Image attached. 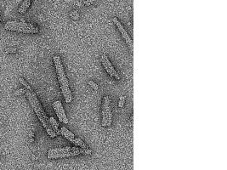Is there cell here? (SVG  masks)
<instances>
[{
    "label": "cell",
    "instance_id": "cell-1",
    "mask_svg": "<svg viewBox=\"0 0 227 170\" xmlns=\"http://www.w3.org/2000/svg\"><path fill=\"white\" fill-rule=\"evenodd\" d=\"M26 98L28 99L33 111L35 112L36 115L38 116L39 121L41 122L42 125L44 126V128L46 129V132L48 133V134L51 137V138H55L56 137V134L55 133V131L53 130L50 123V120H49V117L47 116V115L45 113L43 106H41L36 94L34 93V91L30 89H26Z\"/></svg>",
    "mask_w": 227,
    "mask_h": 170
},
{
    "label": "cell",
    "instance_id": "cell-2",
    "mask_svg": "<svg viewBox=\"0 0 227 170\" xmlns=\"http://www.w3.org/2000/svg\"><path fill=\"white\" fill-rule=\"evenodd\" d=\"M53 60H54L58 80H59V83H60V89L62 91L64 99H65L66 103H71V101H72V95H71V89L69 87V83H68V80L66 78V73H65V70H64L61 60L58 56H55L54 58H53Z\"/></svg>",
    "mask_w": 227,
    "mask_h": 170
},
{
    "label": "cell",
    "instance_id": "cell-3",
    "mask_svg": "<svg viewBox=\"0 0 227 170\" xmlns=\"http://www.w3.org/2000/svg\"><path fill=\"white\" fill-rule=\"evenodd\" d=\"M4 28L8 31L22 32V33H38L39 28L32 24L26 23L25 21H9L5 23Z\"/></svg>",
    "mask_w": 227,
    "mask_h": 170
},
{
    "label": "cell",
    "instance_id": "cell-4",
    "mask_svg": "<svg viewBox=\"0 0 227 170\" xmlns=\"http://www.w3.org/2000/svg\"><path fill=\"white\" fill-rule=\"evenodd\" d=\"M113 113L111 109V100L109 96L104 98V104L102 107V126L107 127L112 125Z\"/></svg>",
    "mask_w": 227,
    "mask_h": 170
},
{
    "label": "cell",
    "instance_id": "cell-5",
    "mask_svg": "<svg viewBox=\"0 0 227 170\" xmlns=\"http://www.w3.org/2000/svg\"><path fill=\"white\" fill-rule=\"evenodd\" d=\"M101 62H102V65L104 66V68L106 69V71H107V73L111 76V77H114L116 79L119 80L120 79V76L118 75V73L116 71V70L114 69L113 65H112L111 61L109 60V59L107 58V56L106 55H102L101 57Z\"/></svg>",
    "mask_w": 227,
    "mask_h": 170
},
{
    "label": "cell",
    "instance_id": "cell-6",
    "mask_svg": "<svg viewBox=\"0 0 227 170\" xmlns=\"http://www.w3.org/2000/svg\"><path fill=\"white\" fill-rule=\"evenodd\" d=\"M113 21L114 24L116 25V26L117 27L118 31L121 32V34H122V36L123 39L125 40V42L127 43V44L128 45L129 49H130V50H131V51H132V50H133V41H132L131 38L129 37V35L128 34V32H126V30L124 29L123 26L121 24V22H120V21L117 20V18H116V17H114Z\"/></svg>",
    "mask_w": 227,
    "mask_h": 170
},
{
    "label": "cell",
    "instance_id": "cell-7",
    "mask_svg": "<svg viewBox=\"0 0 227 170\" xmlns=\"http://www.w3.org/2000/svg\"><path fill=\"white\" fill-rule=\"evenodd\" d=\"M53 108L56 113L57 116L59 118V120L62 122H64L65 124H67L68 123V119L66 117V115L65 113V110L63 108V106H62V103L60 101H56L53 103Z\"/></svg>",
    "mask_w": 227,
    "mask_h": 170
},
{
    "label": "cell",
    "instance_id": "cell-8",
    "mask_svg": "<svg viewBox=\"0 0 227 170\" xmlns=\"http://www.w3.org/2000/svg\"><path fill=\"white\" fill-rule=\"evenodd\" d=\"M60 134H62L66 140H68L71 141V140L75 138V135L73 134V133H71L70 130H68L66 127H62V128L60 129Z\"/></svg>",
    "mask_w": 227,
    "mask_h": 170
},
{
    "label": "cell",
    "instance_id": "cell-9",
    "mask_svg": "<svg viewBox=\"0 0 227 170\" xmlns=\"http://www.w3.org/2000/svg\"><path fill=\"white\" fill-rule=\"evenodd\" d=\"M31 1L32 0H23L22 3L21 4V6L18 9V12L20 14H24L27 10V9L29 8V6L31 4Z\"/></svg>",
    "mask_w": 227,
    "mask_h": 170
},
{
    "label": "cell",
    "instance_id": "cell-10",
    "mask_svg": "<svg viewBox=\"0 0 227 170\" xmlns=\"http://www.w3.org/2000/svg\"><path fill=\"white\" fill-rule=\"evenodd\" d=\"M49 120H50V125H51L53 130H54L55 133L56 134V135L60 134V129H59V124H58V122H56V120L55 119V117L51 116V117L49 118Z\"/></svg>",
    "mask_w": 227,
    "mask_h": 170
},
{
    "label": "cell",
    "instance_id": "cell-11",
    "mask_svg": "<svg viewBox=\"0 0 227 170\" xmlns=\"http://www.w3.org/2000/svg\"><path fill=\"white\" fill-rule=\"evenodd\" d=\"M71 143H73V144H74L75 146H80L81 148L87 149V146H86L85 143H84L82 140H80V139H78V138H74V139L71 140Z\"/></svg>",
    "mask_w": 227,
    "mask_h": 170
},
{
    "label": "cell",
    "instance_id": "cell-12",
    "mask_svg": "<svg viewBox=\"0 0 227 170\" xmlns=\"http://www.w3.org/2000/svg\"><path fill=\"white\" fill-rule=\"evenodd\" d=\"M70 16L71 17L72 20L77 21V20L79 19V13H78L77 10H73V11H71V12L70 13Z\"/></svg>",
    "mask_w": 227,
    "mask_h": 170
},
{
    "label": "cell",
    "instance_id": "cell-13",
    "mask_svg": "<svg viewBox=\"0 0 227 170\" xmlns=\"http://www.w3.org/2000/svg\"><path fill=\"white\" fill-rule=\"evenodd\" d=\"M26 89H17L14 92V95L15 96H20V95H22L24 94H26Z\"/></svg>",
    "mask_w": 227,
    "mask_h": 170
},
{
    "label": "cell",
    "instance_id": "cell-14",
    "mask_svg": "<svg viewBox=\"0 0 227 170\" xmlns=\"http://www.w3.org/2000/svg\"><path fill=\"white\" fill-rule=\"evenodd\" d=\"M16 52H17V49L15 47H9V48H7L5 50L6 54H15Z\"/></svg>",
    "mask_w": 227,
    "mask_h": 170
},
{
    "label": "cell",
    "instance_id": "cell-15",
    "mask_svg": "<svg viewBox=\"0 0 227 170\" xmlns=\"http://www.w3.org/2000/svg\"><path fill=\"white\" fill-rule=\"evenodd\" d=\"M19 82H20V83H21L22 85H24V86L26 88V89H32V88L30 87V85H29V84H28V83H27L25 81V79H24V78H22V77H20V78H19Z\"/></svg>",
    "mask_w": 227,
    "mask_h": 170
},
{
    "label": "cell",
    "instance_id": "cell-16",
    "mask_svg": "<svg viewBox=\"0 0 227 170\" xmlns=\"http://www.w3.org/2000/svg\"><path fill=\"white\" fill-rule=\"evenodd\" d=\"M124 103H125V97L124 96H120V99H119V102H118V107L120 108H122L123 106H124Z\"/></svg>",
    "mask_w": 227,
    "mask_h": 170
},
{
    "label": "cell",
    "instance_id": "cell-17",
    "mask_svg": "<svg viewBox=\"0 0 227 170\" xmlns=\"http://www.w3.org/2000/svg\"><path fill=\"white\" fill-rule=\"evenodd\" d=\"M89 85L93 89H95V90H98L99 89V86H98V84H96L95 82H93V81H89Z\"/></svg>",
    "mask_w": 227,
    "mask_h": 170
},
{
    "label": "cell",
    "instance_id": "cell-18",
    "mask_svg": "<svg viewBox=\"0 0 227 170\" xmlns=\"http://www.w3.org/2000/svg\"><path fill=\"white\" fill-rule=\"evenodd\" d=\"M95 2V0H86L84 1V5H91L92 3H94Z\"/></svg>",
    "mask_w": 227,
    "mask_h": 170
},
{
    "label": "cell",
    "instance_id": "cell-19",
    "mask_svg": "<svg viewBox=\"0 0 227 170\" xmlns=\"http://www.w3.org/2000/svg\"><path fill=\"white\" fill-rule=\"evenodd\" d=\"M29 138H33L34 137V133L33 132H30V134H29Z\"/></svg>",
    "mask_w": 227,
    "mask_h": 170
},
{
    "label": "cell",
    "instance_id": "cell-20",
    "mask_svg": "<svg viewBox=\"0 0 227 170\" xmlns=\"http://www.w3.org/2000/svg\"><path fill=\"white\" fill-rule=\"evenodd\" d=\"M29 141H30V143H32V142L34 141V138H30Z\"/></svg>",
    "mask_w": 227,
    "mask_h": 170
},
{
    "label": "cell",
    "instance_id": "cell-21",
    "mask_svg": "<svg viewBox=\"0 0 227 170\" xmlns=\"http://www.w3.org/2000/svg\"><path fill=\"white\" fill-rule=\"evenodd\" d=\"M0 25H1V18H0Z\"/></svg>",
    "mask_w": 227,
    "mask_h": 170
}]
</instances>
